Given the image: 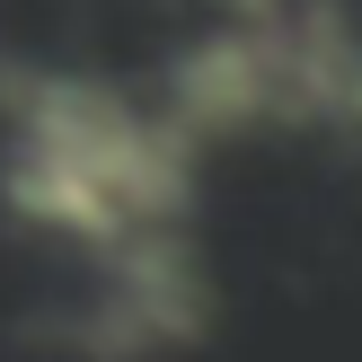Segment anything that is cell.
Returning <instances> with one entry per match:
<instances>
[{
	"instance_id": "6da1fadb",
	"label": "cell",
	"mask_w": 362,
	"mask_h": 362,
	"mask_svg": "<svg viewBox=\"0 0 362 362\" xmlns=\"http://www.w3.org/2000/svg\"><path fill=\"white\" fill-rule=\"evenodd\" d=\"M247 9H257V0H247Z\"/></svg>"
}]
</instances>
